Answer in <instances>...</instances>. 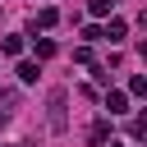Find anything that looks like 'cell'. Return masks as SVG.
<instances>
[{"instance_id":"8fae6325","label":"cell","mask_w":147,"mask_h":147,"mask_svg":"<svg viewBox=\"0 0 147 147\" xmlns=\"http://www.w3.org/2000/svg\"><path fill=\"white\" fill-rule=\"evenodd\" d=\"M110 147H119V142H110Z\"/></svg>"},{"instance_id":"6da1fadb","label":"cell","mask_w":147,"mask_h":147,"mask_svg":"<svg viewBox=\"0 0 147 147\" xmlns=\"http://www.w3.org/2000/svg\"><path fill=\"white\" fill-rule=\"evenodd\" d=\"M64 101H69L64 87H55V92H51V129H55V133H64Z\"/></svg>"},{"instance_id":"7a4b0ae2","label":"cell","mask_w":147,"mask_h":147,"mask_svg":"<svg viewBox=\"0 0 147 147\" xmlns=\"http://www.w3.org/2000/svg\"><path fill=\"white\" fill-rule=\"evenodd\" d=\"M124 106H129L124 92H110V96H106V110H110V115H124Z\"/></svg>"},{"instance_id":"5b68a950","label":"cell","mask_w":147,"mask_h":147,"mask_svg":"<svg viewBox=\"0 0 147 147\" xmlns=\"http://www.w3.org/2000/svg\"><path fill=\"white\" fill-rule=\"evenodd\" d=\"M55 18H60V14H55V9H41V14H37V23H32V28H51V23H55Z\"/></svg>"},{"instance_id":"7c38bea8","label":"cell","mask_w":147,"mask_h":147,"mask_svg":"<svg viewBox=\"0 0 147 147\" xmlns=\"http://www.w3.org/2000/svg\"><path fill=\"white\" fill-rule=\"evenodd\" d=\"M0 147H9V142H0Z\"/></svg>"},{"instance_id":"30bf717a","label":"cell","mask_w":147,"mask_h":147,"mask_svg":"<svg viewBox=\"0 0 147 147\" xmlns=\"http://www.w3.org/2000/svg\"><path fill=\"white\" fill-rule=\"evenodd\" d=\"M110 5H115V0H92V5H87V9H92V14H96V18H101V14H110Z\"/></svg>"},{"instance_id":"ba28073f","label":"cell","mask_w":147,"mask_h":147,"mask_svg":"<svg viewBox=\"0 0 147 147\" xmlns=\"http://www.w3.org/2000/svg\"><path fill=\"white\" fill-rule=\"evenodd\" d=\"M129 92H133V96H142V92H147V78H142V74H133V78H129Z\"/></svg>"},{"instance_id":"9c48e42d","label":"cell","mask_w":147,"mask_h":147,"mask_svg":"<svg viewBox=\"0 0 147 147\" xmlns=\"http://www.w3.org/2000/svg\"><path fill=\"white\" fill-rule=\"evenodd\" d=\"M106 133H110V124H106V119H96V124H92V142H106Z\"/></svg>"},{"instance_id":"277c9868","label":"cell","mask_w":147,"mask_h":147,"mask_svg":"<svg viewBox=\"0 0 147 147\" xmlns=\"http://www.w3.org/2000/svg\"><path fill=\"white\" fill-rule=\"evenodd\" d=\"M101 37H110V41H119V37H124V18H110V28H106Z\"/></svg>"},{"instance_id":"3957f363","label":"cell","mask_w":147,"mask_h":147,"mask_svg":"<svg viewBox=\"0 0 147 147\" xmlns=\"http://www.w3.org/2000/svg\"><path fill=\"white\" fill-rule=\"evenodd\" d=\"M37 74H41V69H37L32 60H23V64H18V78H23V83H37Z\"/></svg>"},{"instance_id":"8992f818","label":"cell","mask_w":147,"mask_h":147,"mask_svg":"<svg viewBox=\"0 0 147 147\" xmlns=\"http://www.w3.org/2000/svg\"><path fill=\"white\" fill-rule=\"evenodd\" d=\"M0 46H5V55H18V51H23V37H5Z\"/></svg>"},{"instance_id":"52a82bcc","label":"cell","mask_w":147,"mask_h":147,"mask_svg":"<svg viewBox=\"0 0 147 147\" xmlns=\"http://www.w3.org/2000/svg\"><path fill=\"white\" fill-rule=\"evenodd\" d=\"M37 55H41V60L55 55V41H51V37H37Z\"/></svg>"}]
</instances>
